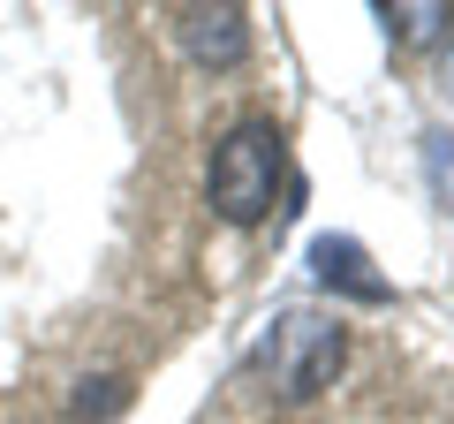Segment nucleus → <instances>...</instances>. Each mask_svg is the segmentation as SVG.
<instances>
[{"label": "nucleus", "instance_id": "obj_1", "mask_svg": "<svg viewBox=\"0 0 454 424\" xmlns=\"http://www.w3.org/2000/svg\"><path fill=\"white\" fill-rule=\"evenodd\" d=\"M340 357H348V326H340L333 310H280L273 326L250 342L243 387H258V402H273V409L318 402L333 387Z\"/></svg>", "mask_w": 454, "mask_h": 424}, {"label": "nucleus", "instance_id": "obj_2", "mask_svg": "<svg viewBox=\"0 0 454 424\" xmlns=\"http://www.w3.org/2000/svg\"><path fill=\"white\" fill-rule=\"evenodd\" d=\"M205 197L227 228H258V220L280 212V197H288V137H280L273 114H243L212 145Z\"/></svg>", "mask_w": 454, "mask_h": 424}, {"label": "nucleus", "instance_id": "obj_3", "mask_svg": "<svg viewBox=\"0 0 454 424\" xmlns=\"http://www.w3.org/2000/svg\"><path fill=\"white\" fill-rule=\"evenodd\" d=\"M175 38L197 68H243L250 61V8H182L175 16Z\"/></svg>", "mask_w": 454, "mask_h": 424}, {"label": "nucleus", "instance_id": "obj_4", "mask_svg": "<svg viewBox=\"0 0 454 424\" xmlns=\"http://www.w3.org/2000/svg\"><path fill=\"white\" fill-rule=\"evenodd\" d=\"M310 273H318L325 288H340L348 303H394V280L372 265V250H364L356 235H318V243H310Z\"/></svg>", "mask_w": 454, "mask_h": 424}, {"label": "nucleus", "instance_id": "obj_5", "mask_svg": "<svg viewBox=\"0 0 454 424\" xmlns=\"http://www.w3.org/2000/svg\"><path fill=\"white\" fill-rule=\"evenodd\" d=\"M379 23H387L394 38H432L439 23H454L447 0H424V8H379Z\"/></svg>", "mask_w": 454, "mask_h": 424}, {"label": "nucleus", "instance_id": "obj_6", "mask_svg": "<svg viewBox=\"0 0 454 424\" xmlns=\"http://www.w3.org/2000/svg\"><path fill=\"white\" fill-rule=\"evenodd\" d=\"M114 409H129V379H83L76 387V417H114Z\"/></svg>", "mask_w": 454, "mask_h": 424}]
</instances>
